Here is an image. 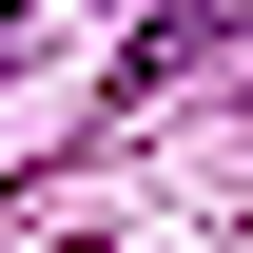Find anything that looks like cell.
I'll use <instances>...</instances> for the list:
<instances>
[{
	"label": "cell",
	"mask_w": 253,
	"mask_h": 253,
	"mask_svg": "<svg viewBox=\"0 0 253 253\" xmlns=\"http://www.w3.org/2000/svg\"><path fill=\"white\" fill-rule=\"evenodd\" d=\"M20 20H39V0H0V59H20Z\"/></svg>",
	"instance_id": "cell-1"
}]
</instances>
